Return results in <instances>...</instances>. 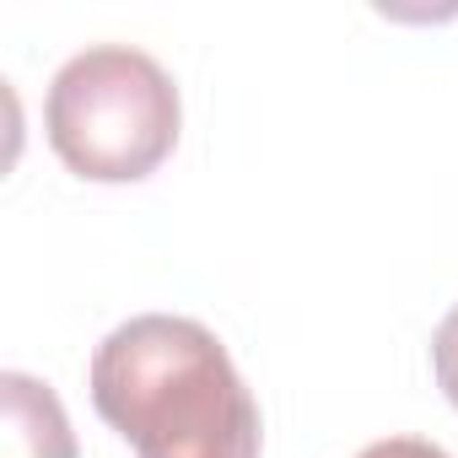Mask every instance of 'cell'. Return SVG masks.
Listing matches in <instances>:
<instances>
[{"label":"cell","instance_id":"6da1fadb","mask_svg":"<svg viewBox=\"0 0 458 458\" xmlns=\"http://www.w3.org/2000/svg\"><path fill=\"white\" fill-rule=\"evenodd\" d=\"M98 415L135 458H259V399L226 345L183 313H140L119 324L87 372Z\"/></svg>","mask_w":458,"mask_h":458},{"label":"cell","instance_id":"7a4b0ae2","mask_svg":"<svg viewBox=\"0 0 458 458\" xmlns=\"http://www.w3.org/2000/svg\"><path fill=\"white\" fill-rule=\"evenodd\" d=\"M44 130L55 157L87 183L151 178L183 130L173 76L130 44H92L71 55L44 98Z\"/></svg>","mask_w":458,"mask_h":458},{"label":"cell","instance_id":"3957f363","mask_svg":"<svg viewBox=\"0 0 458 458\" xmlns=\"http://www.w3.org/2000/svg\"><path fill=\"white\" fill-rule=\"evenodd\" d=\"M0 458H76L60 394L28 372H0Z\"/></svg>","mask_w":458,"mask_h":458},{"label":"cell","instance_id":"277c9868","mask_svg":"<svg viewBox=\"0 0 458 458\" xmlns=\"http://www.w3.org/2000/svg\"><path fill=\"white\" fill-rule=\"evenodd\" d=\"M431 372H437V388L447 394V404L458 410V308L431 335Z\"/></svg>","mask_w":458,"mask_h":458},{"label":"cell","instance_id":"5b68a950","mask_svg":"<svg viewBox=\"0 0 458 458\" xmlns=\"http://www.w3.org/2000/svg\"><path fill=\"white\" fill-rule=\"evenodd\" d=\"M356 458H453V453H442V447L426 442V437H383V442L361 447Z\"/></svg>","mask_w":458,"mask_h":458}]
</instances>
